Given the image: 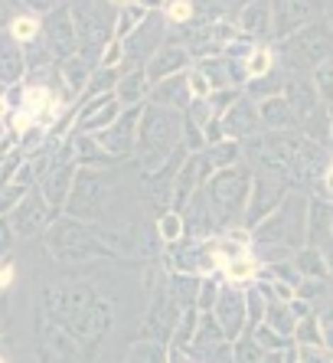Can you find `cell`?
Segmentation results:
<instances>
[{"label": "cell", "mask_w": 333, "mask_h": 363, "mask_svg": "<svg viewBox=\"0 0 333 363\" xmlns=\"http://www.w3.org/2000/svg\"><path fill=\"white\" fill-rule=\"evenodd\" d=\"M327 184H330V190H333V170H330V174H327Z\"/></svg>", "instance_id": "52a82bcc"}, {"label": "cell", "mask_w": 333, "mask_h": 363, "mask_svg": "<svg viewBox=\"0 0 333 363\" xmlns=\"http://www.w3.org/2000/svg\"><path fill=\"white\" fill-rule=\"evenodd\" d=\"M268 66H271V56H268V52H255V56L249 60V72H252V76H265Z\"/></svg>", "instance_id": "6da1fadb"}, {"label": "cell", "mask_w": 333, "mask_h": 363, "mask_svg": "<svg viewBox=\"0 0 333 363\" xmlns=\"http://www.w3.org/2000/svg\"><path fill=\"white\" fill-rule=\"evenodd\" d=\"M252 269H255L252 259H235V262L229 265V275H232V279H245V275H252Z\"/></svg>", "instance_id": "7a4b0ae2"}, {"label": "cell", "mask_w": 333, "mask_h": 363, "mask_svg": "<svg viewBox=\"0 0 333 363\" xmlns=\"http://www.w3.org/2000/svg\"><path fill=\"white\" fill-rule=\"evenodd\" d=\"M33 33H36V23H33V20L20 17L17 23H13V36H20V40H30Z\"/></svg>", "instance_id": "3957f363"}, {"label": "cell", "mask_w": 333, "mask_h": 363, "mask_svg": "<svg viewBox=\"0 0 333 363\" xmlns=\"http://www.w3.org/2000/svg\"><path fill=\"white\" fill-rule=\"evenodd\" d=\"M190 17V4H174L170 7V20H186Z\"/></svg>", "instance_id": "5b68a950"}, {"label": "cell", "mask_w": 333, "mask_h": 363, "mask_svg": "<svg viewBox=\"0 0 333 363\" xmlns=\"http://www.w3.org/2000/svg\"><path fill=\"white\" fill-rule=\"evenodd\" d=\"M160 233H164L166 239H176V233H180V220H176V216H166V220L160 223Z\"/></svg>", "instance_id": "277c9868"}, {"label": "cell", "mask_w": 333, "mask_h": 363, "mask_svg": "<svg viewBox=\"0 0 333 363\" xmlns=\"http://www.w3.org/2000/svg\"><path fill=\"white\" fill-rule=\"evenodd\" d=\"M320 89H324L327 95H333V72H327V76L320 72Z\"/></svg>", "instance_id": "8992f818"}, {"label": "cell", "mask_w": 333, "mask_h": 363, "mask_svg": "<svg viewBox=\"0 0 333 363\" xmlns=\"http://www.w3.org/2000/svg\"><path fill=\"white\" fill-rule=\"evenodd\" d=\"M330 337H333V334H330Z\"/></svg>", "instance_id": "ba28073f"}]
</instances>
